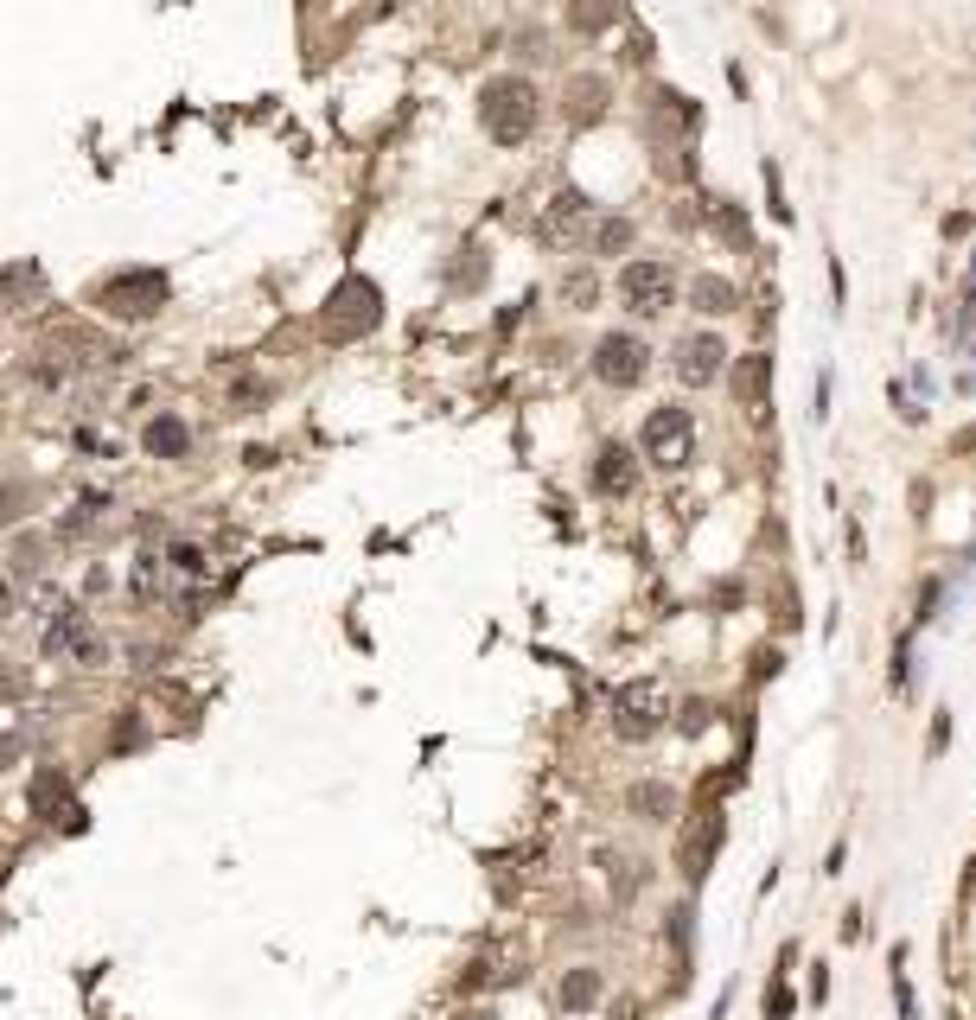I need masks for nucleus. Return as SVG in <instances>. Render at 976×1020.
I'll use <instances>...</instances> for the list:
<instances>
[{
  "label": "nucleus",
  "mask_w": 976,
  "mask_h": 1020,
  "mask_svg": "<svg viewBox=\"0 0 976 1020\" xmlns=\"http://www.w3.org/2000/svg\"><path fill=\"white\" fill-rule=\"evenodd\" d=\"M383 320V293L371 288V281H345V288H333V300H326V313H319V332L333 338V345H345V338H364V332Z\"/></svg>",
  "instance_id": "4"
},
{
  "label": "nucleus",
  "mask_w": 976,
  "mask_h": 1020,
  "mask_svg": "<svg viewBox=\"0 0 976 1020\" xmlns=\"http://www.w3.org/2000/svg\"><path fill=\"white\" fill-rule=\"evenodd\" d=\"M606 103H613L606 77H574V83H568V121H574V128L601 121V115H606Z\"/></svg>",
  "instance_id": "17"
},
{
  "label": "nucleus",
  "mask_w": 976,
  "mask_h": 1020,
  "mask_svg": "<svg viewBox=\"0 0 976 1020\" xmlns=\"http://www.w3.org/2000/svg\"><path fill=\"white\" fill-rule=\"evenodd\" d=\"M96 300H103V313H115V320H153L166 306V275L160 268H121V275L103 281Z\"/></svg>",
  "instance_id": "6"
},
{
  "label": "nucleus",
  "mask_w": 976,
  "mask_h": 1020,
  "mask_svg": "<svg viewBox=\"0 0 976 1020\" xmlns=\"http://www.w3.org/2000/svg\"><path fill=\"white\" fill-rule=\"evenodd\" d=\"M944 746H951V708H944L939 721H932V740H926V753H932V760H939Z\"/></svg>",
  "instance_id": "31"
},
{
  "label": "nucleus",
  "mask_w": 976,
  "mask_h": 1020,
  "mask_svg": "<svg viewBox=\"0 0 976 1020\" xmlns=\"http://www.w3.org/2000/svg\"><path fill=\"white\" fill-rule=\"evenodd\" d=\"M562 300L574 313H594V306H601V275H594V268H574L562 281Z\"/></svg>",
  "instance_id": "24"
},
{
  "label": "nucleus",
  "mask_w": 976,
  "mask_h": 1020,
  "mask_svg": "<svg viewBox=\"0 0 976 1020\" xmlns=\"http://www.w3.org/2000/svg\"><path fill=\"white\" fill-rule=\"evenodd\" d=\"M862 931H868V925H862V912L849 906V912H843V925H836V938H843V944H862Z\"/></svg>",
  "instance_id": "30"
},
{
  "label": "nucleus",
  "mask_w": 976,
  "mask_h": 1020,
  "mask_svg": "<svg viewBox=\"0 0 976 1020\" xmlns=\"http://www.w3.org/2000/svg\"><path fill=\"white\" fill-rule=\"evenodd\" d=\"M932 613H939V581L919 587V613H913V625H932Z\"/></svg>",
  "instance_id": "29"
},
{
  "label": "nucleus",
  "mask_w": 976,
  "mask_h": 1020,
  "mask_svg": "<svg viewBox=\"0 0 976 1020\" xmlns=\"http://www.w3.org/2000/svg\"><path fill=\"white\" fill-rule=\"evenodd\" d=\"M791 970H798V944H779V970L772 976H791Z\"/></svg>",
  "instance_id": "34"
},
{
  "label": "nucleus",
  "mask_w": 976,
  "mask_h": 1020,
  "mask_svg": "<svg viewBox=\"0 0 976 1020\" xmlns=\"http://www.w3.org/2000/svg\"><path fill=\"white\" fill-rule=\"evenodd\" d=\"M45 657L77 663V670H96L109 657V645H103V631H96V619L83 606H58V619L45 625Z\"/></svg>",
  "instance_id": "5"
},
{
  "label": "nucleus",
  "mask_w": 976,
  "mask_h": 1020,
  "mask_svg": "<svg viewBox=\"0 0 976 1020\" xmlns=\"http://www.w3.org/2000/svg\"><path fill=\"white\" fill-rule=\"evenodd\" d=\"M588 485H594L601 498H632V485H639V453L619 447V440H606L601 453H594V466H588Z\"/></svg>",
  "instance_id": "12"
},
{
  "label": "nucleus",
  "mask_w": 976,
  "mask_h": 1020,
  "mask_svg": "<svg viewBox=\"0 0 976 1020\" xmlns=\"http://www.w3.org/2000/svg\"><path fill=\"white\" fill-rule=\"evenodd\" d=\"M619 306H626L632 320H664L676 306L671 262H626V268H619Z\"/></svg>",
  "instance_id": "3"
},
{
  "label": "nucleus",
  "mask_w": 976,
  "mask_h": 1020,
  "mask_svg": "<svg viewBox=\"0 0 976 1020\" xmlns=\"http://www.w3.org/2000/svg\"><path fill=\"white\" fill-rule=\"evenodd\" d=\"M766 676H779V651H759V657H753V683H766Z\"/></svg>",
  "instance_id": "33"
},
{
  "label": "nucleus",
  "mask_w": 976,
  "mask_h": 1020,
  "mask_svg": "<svg viewBox=\"0 0 976 1020\" xmlns=\"http://www.w3.org/2000/svg\"><path fill=\"white\" fill-rule=\"evenodd\" d=\"M689 300H696V313H709V320L741 313V288H734L728 275H696V281H689Z\"/></svg>",
  "instance_id": "16"
},
{
  "label": "nucleus",
  "mask_w": 976,
  "mask_h": 1020,
  "mask_svg": "<svg viewBox=\"0 0 976 1020\" xmlns=\"http://www.w3.org/2000/svg\"><path fill=\"white\" fill-rule=\"evenodd\" d=\"M709 715H714L709 702H683V715H676V728H683V733H702V728H709Z\"/></svg>",
  "instance_id": "28"
},
{
  "label": "nucleus",
  "mask_w": 976,
  "mask_h": 1020,
  "mask_svg": "<svg viewBox=\"0 0 976 1020\" xmlns=\"http://www.w3.org/2000/svg\"><path fill=\"white\" fill-rule=\"evenodd\" d=\"M51 803H65V772H38L33 778V810L51 816Z\"/></svg>",
  "instance_id": "25"
},
{
  "label": "nucleus",
  "mask_w": 976,
  "mask_h": 1020,
  "mask_svg": "<svg viewBox=\"0 0 976 1020\" xmlns=\"http://www.w3.org/2000/svg\"><path fill=\"white\" fill-rule=\"evenodd\" d=\"M639 460L644 466H658V473H683V466L696 460V415L676 408V402L651 408L644 428H639Z\"/></svg>",
  "instance_id": "2"
},
{
  "label": "nucleus",
  "mask_w": 976,
  "mask_h": 1020,
  "mask_svg": "<svg viewBox=\"0 0 976 1020\" xmlns=\"http://www.w3.org/2000/svg\"><path fill=\"white\" fill-rule=\"evenodd\" d=\"M601 995H606V983H601V970H594V963H574V970L562 976V1008H568V1015H588Z\"/></svg>",
  "instance_id": "21"
},
{
  "label": "nucleus",
  "mask_w": 976,
  "mask_h": 1020,
  "mask_svg": "<svg viewBox=\"0 0 976 1020\" xmlns=\"http://www.w3.org/2000/svg\"><path fill=\"white\" fill-rule=\"evenodd\" d=\"M115 510H121L115 498L90 491V498H77V510H65V517H58V536H65V543H96V536H109L115 523H121Z\"/></svg>",
  "instance_id": "13"
},
{
  "label": "nucleus",
  "mask_w": 976,
  "mask_h": 1020,
  "mask_svg": "<svg viewBox=\"0 0 976 1020\" xmlns=\"http://www.w3.org/2000/svg\"><path fill=\"white\" fill-rule=\"evenodd\" d=\"M644 370H651V345H644L639 332H606L601 345H594V376H601L606 390H639Z\"/></svg>",
  "instance_id": "7"
},
{
  "label": "nucleus",
  "mask_w": 976,
  "mask_h": 1020,
  "mask_svg": "<svg viewBox=\"0 0 976 1020\" xmlns=\"http://www.w3.org/2000/svg\"><path fill=\"white\" fill-rule=\"evenodd\" d=\"M664 715H671V708H664V689H658V683H626V689L613 695V733L632 740V746L651 740V733H664Z\"/></svg>",
  "instance_id": "8"
},
{
  "label": "nucleus",
  "mask_w": 976,
  "mask_h": 1020,
  "mask_svg": "<svg viewBox=\"0 0 976 1020\" xmlns=\"http://www.w3.org/2000/svg\"><path fill=\"white\" fill-rule=\"evenodd\" d=\"M166 575H173V581L205 587L211 581V555H205L198 543H166Z\"/></svg>",
  "instance_id": "22"
},
{
  "label": "nucleus",
  "mask_w": 976,
  "mask_h": 1020,
  "mask_svg": "<svg viewBox=\"0 0 976 1020\" xmlns=\"http://www.w3.org/2000/svg\"><path fill=\"white\" fill-rule=\"evenodd\" d=\"M13 760H20V740H13V733H0V772H7Z\"/></svg>",
  "instance_id": "35"
},
{
  "label": "nucleus",
  "mask_w": 976,
  "mask_h": 1020,
  "mask_svg": "<svg viewBox=\"0 0 976 1020\" xmlns=\"http://www.w3.org/2000/svg\"><path fill=\"white\" fill-rule=\"evenodd\" d=\"M588 230H594V205H588L581 192H556V198L543 205V223H536V236H543L549 250H574V243H588Z\"/></svg>",
  "instance_id": "9"
},
{
  "label": "nucleus",
  "mask_w": 976,
  "mask_h": 1020,
  "mask_svg": "<svg viewBox=\"0 0 976 1020\" xmlns=\"http://www.w3.org/2000/svg\"><path fill=\"white\" fill-rule=\"evenodd\" d=\"M843 543H849V561H862V555H868V536H862V523H856V517L843 523Z\"/></svg>",
  "instance_id": "32"
},
{
  "label": "nucleus",
  "mask_w": 976,
  "mask_h": 1020,
  "mask_svg": "<svg viewBox=\"0 0 976 1020\" xmlns=\"http://www.w3.org/2000/svg\"><path fill=\"white\" fill-rule=\"evenodd\" d=\"M626 810H632L639 823H671L676 816V791L664 785V778H639V785L626 791Z\"/></svg>",
  "instance_id": "15"
},
{
  "label": "nucleus",
  "mask_w": 976,
  "mask_h": 1020,
  "mask_svg": "<svg viewBox=\"0 0 976 1020\" xmlns=\"http://www.w3.org/2000/svg\"><path fill=\"white\" fill-rule=\"evenodd\" d=\"M734 402L766 421V408H772V358H766V351H747V358L734 364Z\"/></svg>",
  "instance_id": "14"
},
{
  "label": "nucleus",
  "mask_w": 976,
  "mask_h": 1020,
  "mask_svg": "<svg viewBox=\"0 0 976 1020\" xmlns=\"http://www.w3.org/2000/svg\"><path fill=\"white\" fill-rule=\"evenodd\" d=\"M728 364V345H721V332H689L683 345H676V376L689 383V390H709L714 376Z\"/></svg>",
  "instance_id": "11"
},
{
  "label": "nucleus",
  "mask_w": 976,
  "mask_h": 1020,
  "mask_svg": "<svg viewBox=\"0 0 976 1020\" xmlns=\"http://www.w3.org/2000/svg\"><path fill=\"white\" fill-rule=\"evenodd\" d=\"M721 836H728L721 810H702V816H696V830L683 836V848H676V874L689 880V886H702V874H709V861L721 855Z\"/></svg>",
  "instance_id": "10"
},
{
  "label": "nucleus",
  "mask_w": 976,
  "mask_h": 1020,
  "mask_svg": "<svg viewBox=\"0 0 976 1020\" xmlns=\"http://www.w3.org/2000/svg\"><path fill=\"white\" fill-rule=\"evenodd\" d=\"M791 1015V988L786 976H772V988H766V1020H786Z\"/></svg>",
  "instance_id": "27"
},
{
  "label": "nucleus",
  "mask_w": 976,
  "mask_h": 1020,
  "mask_svg": "<svg viewBox=\"0 0 976 1020\" xmlns=\"http://www.w3.org/2000/svg\"><path fill=\"white\" fill-rule=\"evenodd\" d=\"M632 243H639V223L632 218H601L594 230H588V250L594 255H626Z\"/></svg>",
  "instance_id": "23"
},
{
  "label": "nucleus",
  "mask_w": 976,
  "mask_h": 1020,
  "mask_svg": "<svg viewBox=\"0 0 976 1020\" xmlns=\"http://www.w3.org/2000/svg\"><path fill=\"white\" fill-rule=\"evenodd\" d=\"M173 593V575H166V548H141L135 555V600L153 606V600H166Z\"/></svg>",
  "instance_id": "18"
},
{
  "label": "nucleus",
  "mask_w": 976,
  "mask_h": 1020,
  "mask_svg": "<svg viewBox=\"0 0 976 1020\" xmlns=\"http://www.w3.org/2000/svg\"><path fill=\"white\" fill-rule=\"evenodd\" d=\"M141 440H148L153 460H186V453H191V428L179 421V415H160V421H148V434H141Z\"/></svg>",
  "instance_id": "20"
},
{
  "label": "nucleus",
  "mask_w": 976,
  "mask_h": 1020,
  "mask_svg": "<svg viewBox=\"0 0 976 1020\" xmlns=\"http://www.w3.org/2000/svg\"><path fill=\"white\" fill-rule=\"evenodd\" d=\"M268 402V383H236V390H230V408H236V415H249V408H263Z\"/></svg>",
  "instance_id": "26"
},
{
  "label": "nucleus",
  "mask_w": 976,
  "mask_h": 1020,
  "mask_svg": "<svg viewBox=\"0 0 976 1020\" xmlns=\"http://www.w3.org/2000/svg\"><path fill=\"white\" fill-rule=\"evenodd\" d=\"M619 26V0H568V33L601 38Z\"/></svg>",
  "instance_id": "19"
},
{
  "label": "nucleus",
  "mask_w": 976,
  "mask_h": 1020,
  "mask_svg": "<svg viewBox=\"0 0 976 1020\" xmlns=\"http://www.w3.org/2000/svg\"><path fill=\"white\" fill-rule=\"evenodd\" d=\"M536 115H543V96L518 71L491 77L486 90H479V128H486L491 147H524L536 135Z\"/></svg>",
  "instance_id": "1"
}]
</instances>
